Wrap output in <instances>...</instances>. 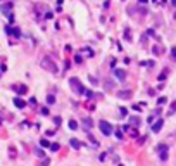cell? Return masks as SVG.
<instances>
[{
  "label": "cell",
  "mask_w": 176,
  "mask_h": 166,
  "mask_svg": "<svg viewBox=\"0 0 176 166\" xmlns=\"http://www.w3.org/2000/svg\"><path fill=\"white\" fill-rule=\"evenodd\" d=\"M69 83H71V88L76 92V94H80V95H83V94H86V90H85V87L80 83V80L78 78H71L69 80Z\"/></svg>",
  "instance_id": "cell-1"
},
{
  "label": "cell",
  "mask_w": 176,
  "mask_h": 166,
  "mask_svg": "<svg viewBox=\"0 0 176 166\" xmlns=\"http://www.w3.org/2000/svg\"><path fill=\"white\" fill-rule=\"evenodd\" d=\"M99 128H100V132H102L105 137H109V135L112 133V126H111L107 121H100V123H99Z\"/></svg>",
  "instance_id": "cell-2"
},
{
  "label": "cell",
  "mask_w": 176,
  "mask_h": 166,
  "mask_svg": "<svg viewBox=\"0 0 176 166\" xmlns=\"http://www.w3.org/2000/svg\"><path fill=\"white\" fill-rule=\"evenodd\" d=\"M42 66H43V68H47V69H48V71H52V73H57V66H55V62H52V61H50V57L42 59Z\"/></svg>",
  "instance_id": "cell-3"
},
{
  "label": "cell",
  "mask_w": 176,
  "mask_h": 166,
  "mask_svg": "<svg viewBox=\"0 0 176 166\" xmlns=\"http://www.w3.org/2000/svg\"><path fill=\"white\" fill-rule=\"evenodd\" d=\"M157 149H159V152H161V154H159V156H161V159H162V161H164V159H167V145H162V144H161Z\"/></svg>",
  "instance_id": "cell-4"
},
{
  "label": "cell",
  "mask_w": 176,
  "mask_h": 166,
  "mask_svg": "<svg viewBox=\"0 0 176 166\" xmlns=\"http://www.w3.org/2000/svg\"><path fill=\"white\" fill-rule=\"evenodd\" d=\"M162 125H164V121H162V119H159L157 123H155V125L152 126V132H155V133H157V132L161 130V128H162Z\"/></svg>",
  "instance_id": "cell-5"
},
{
  "label": "cell",
  "mask_w": 176,
  "mask_h": 166,
  "mask_svg": "<svg viewBox=\"0 0 176 166\" xmlns=\"http://www.w3.org/2000/svg\"><path fill=\"white\" fill-rule=\"evenodd\" d=\"M69 144L74 147V149H81V142L78 140V138H71V140H69Z\"/></svg>",
  "instance_id": "cell-6"
},
{
  "label": "cell",
  "mask_w": 176,
  "mask_h": 166,
  "mask_svg": "<svg viewBox=\"0 0 176 166\" xmlns=\"http://www.w3.org/2000/svg\"><path fill=\"white\" fill-rule=\"evenodd\" d=\"M130 95H131V90H124V92H119V94H117L119 99H130Z\"/></svg>",
  "instance_id": "cell-7"
},
{
  "label": "cell",
  "mask_w": 176,
  "mask_h": 166,
  "mask_svg": "<svg viewBox=\"0 0 176 166\" xmlns=\"http://www.w3.org/2000/svg\"><path fill=\"white\" fill-rule=\"evenodd\" d=\"M14 104H16V107H24V106H26V102H24L23 99H19V97L14 99Z\"/></svg>",
  "instance_id": "cell-8"
},
{
  "label": "cell",
  "mask_w": 176,
  "mask_h": 166,
  "mask_svg": "<svg viewBox=\"0 0 176 166\" xmlns=\"http://www.w3.org/2000/svg\"><path fill=\"white\" fill-rule=\"evenodd\" d=\"M114 73H116V76L119 78V80H124V78H126V73L121 71V69H114Z\"/></svg>",
  "instance_id": "cell-9"
},
{
  "label": "cell",
  "mask_w": 176,
  "mask_h": 166,
  "mask_svg": "<svg viewBox=\"0 0 176 166\" xmlns=\"http://www.w3.org/2000/svg\"><path fill=\"white\" fill-rule=\"evenodd\" d=\"M83 125H85L86 130H90V128H92V119H90V118H85V119H83Z\"/></svg>",
  "instance_id": "cell-10"
},
{
  "label": "cell",
  "mask_w": 176,
  "mask_h": 166,
  "mask_svg": "<svg viewBox=\"0 0 176 166\" xmlns=\"http://www.w3.org/2000/svg\"><path fill=\"white\" fill-rule=\"evenodd\" d=\"M10 9H12V4H4L2 5V12H10Z\"/></svg>",
  "instance_id": "cell-11"
},
{
  "label": "cell",
  "mask_w": 176,
  "mask_h": 166,
  "mask_svg": "<svg viewBox=\"0 0 176 166\" xmlns=\"http://www.w3.org/2000/svg\"><path fill=\"white\" fill-rule=\"evenodd\" d=\"M130 123H131L133 126H138V125H140V118H131Z\"/></svg>",
  "instance_id": "cell-12"
},
{
  "label": "cell",
  "mask_w": 176,
  "mask_h": 166,
  "mask_svg": "<svg viewBox=\"0 0 176 166\" xmlns=\"http://www.w3.org/2000/svg\"><path fill=\"white\" fill-rule=\"evenodd\" d=\"M69 128H71V130H76V128H78V123H76L74 119H71V121H69Z\"/></svg>",
  "instance_id": "cell-13"
},
{
  "label": "cell",
  "mask_w": 176,
  "mask_h": 166,
  "mask_svg": "<svg viewBox=\"0 0 176 166\" xmlns=\"http://www.w3.org/2000/svg\"><path fill=\"white\" fill-rule=\"evenodd\" d=\"M124 38H126V40H131V36H130V28L124 29Z\"/></svg>",
  "instance_id": "cell-14"
},
{
  "label": "cell",
  "mask_w": 176,
  "mask_h": 166,
  "mask_svg": "<svg viewBox=\"0 0 176 166\" xmlns=\"http://www.w3.org/2000/svg\"><path fill=\"white\" fill-rule=\"evenodd\" d=\"M81 52H85V54H88V57H92V55H93V52H92L90 49H81Z\"/></svg>",
  "instance_id": "cell-15"
},
{
  "label": "cell",
  "mask_w": 176,
  "mask_h": 166,
  "mask_svg": "<svg viewBox=\"0 0 176 166\" xmlns=\"http://www.w3.org/2000/svg\"><path fill=\"white\" fill-rule=\"evenodd\" d=\"M116 137L121 140V138H123V132H121V130H117V132H116Z\"/></svg>",
  "instance_id": "cell-16"
},
{
  "label": "cell",
  "mask_w": 176,
  "mask_h": 166,
  "mask_svg": "<svg viewBox=\"0 0 176 166\" xmlns=\"http://www.w3.org/2000/svg\"><path fill=\"white\" fill-rule=\"evenodd\" d=\"M50 149H52V151H59V144H52Z\"/></svg>",
  "instance_id": "cell-17"
},
{
  "label": "cell",
  "mask_w": 176,
  "mask_h": 166,
  "mask_svg": "<svg viewBox=\"0 0 176 166\" xmlns=\"http://www.w3.org/2000/svg\"><path fill=\"white\" fill-rule=\"evenodd\" d=\"M119 111H121V116H126V114H128V109H124V107L119 109Z\"/></svg>",
  "instance_id": "cell-18"
},
{
  "label": "cell",
  "mask_w": 176,
  "mask_h": 166,
  "mask_svg": "<svg viewBox=\"0 0 176 166\" xmlns=\"http://www.w3.org/2000/svg\"><path fill=\"white\" fill-rule=\"evenodd\" d=\"M54 121H55V125H57V126L61 125V118H59V116H55V119H54Z\"/></svg>",
  "instance_id": "cell-19"
},
{
  "label": "cell",
  "mask_w": 176,
  "mask_h": 166,
  "mask_svg": "<svg viewBox=\"0 0 176 166\" xmlns=\"http://www.w3.org/2000/svg\"><path fill=\"white\" fill-rule=\"evenodd\" d=\"M26 92V87H19V94H24Z\"/></svg>",
  "instance_id": "cell-20"
},
{
  "label": "cell",
  "mask_w": 176,
  "mask_h": 166,
  "mask_svg": "<svg viewBox=\"0 0 176 166\" xmlns=\"http://www.w3.org/2000/svg\"><path fill=\"white\" fill-rule=\"evenodd\" d=\"M54 100H55V99H54V97H52V95H48V99H47V102H48V104H52V102H54Z\"/></svg>",
  "instance_id": "cell-21"
},
{
  "label": "cell",
  "mask_w": 176,
  "mask_h": 166,
  "mask_svg": "<svg viewBox=\"0 0 176 166\" xmlns=\"http://www.w3.org/2000/svg\"><path fill=\"white\" fill-rule=\"evenodd\" d=\"M40 144H42V145H43V147H48V142H47V140H45V138H43V140H42V142H40Z\"/></svg>",
  "instance_id": "cell-22"
},
{
  "label": "cell",
  "mask_w": 176,
  "mask_h": 166,
  "mask_svg": "<svg viewBox=\"0 0 176 166\" xmlns=\"http://www.w3.org/2000/svg\"><path fill=\"white\" fill-rule=\"evenodd\" d=\"M171 54H173V57H174V59H176V49H174V47H173V49H171Z\"/></svg>",
  "instance_id": "cell-23"
},
{
  "label": "cell",
  "mask_w": 176,
  "mask_h": 166,
  "mask_svg": "<svg viewBox=\"0 0 176 166\" xmlns=\"http://www.w3.org/2000/svg\"><path fill=\"white\" fill-rule=\"evenodd\" d=\"M90 81H92V83H93V85H99V83H97V80H95V78H93V76H90Z\"/></svg>",
  "instance_id": "cell-24"
},
{
  "label": "cell",
  "mask_w": 176,
  "mask_h": 166,
  "mask_svg": "<svg viewBox=\"0 0 176 166\" xmlns=\"http://www.w3.org/2000/svg\"><path fill=\"white\" fill-rule=\"evenodd\" d=\"M138 4H147V0H138Z\"/></svg>",
  "instance_id": "cell-25"
}]
</instances>
